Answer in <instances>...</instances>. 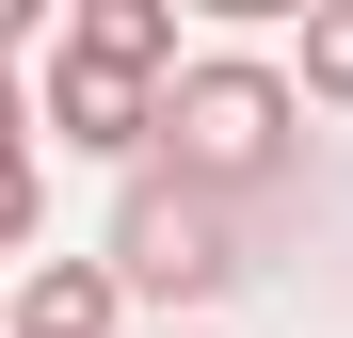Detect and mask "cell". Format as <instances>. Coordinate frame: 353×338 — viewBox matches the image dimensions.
Instances as JSON below:
<instances>
[{
  "mask_svg": "<svg viewBox=\"0 0 353 338\" xmlns=\"http://www.w3.org/2000/svg\"><path fill=\"white\" fill-rule=\"evenodd\" d=\"M289 129H305V81L257 65V48H193V65L161 81V161H176V194H225V209H241L257 178H289Z\"/></svg>",
  "mask_w": 353,
  "mask_h": 338,
  "instance_id": "obj_1",
  "label": "cell"
},
{
  "mask_svg": "<svg viewBox=\"0 0 353 338\" xmlns=\"http://www.w3.org/2000/svg\"><path fill=\"white\" fill-rule=\"evenodd\" d=\"M225 274H241V209H225V194H176V178H129V209H112V290L209 306Z\"/></svg>",
  "mask_w": 353,
  "mask_h": 338,
  "instance_id": "obj_2",
  "label": "cell"
},
{
  "mask_svg": "<svg viewBox=\"0 0 353 338\" xmlns=\"http://www.w3.org/2000/svg\"><path fill=\"white\" fill-rule=\"evenodd\" d=\"M48 129H65L81 161H145L161 145V81L97 65V48H48Z\"/></svg>",
  "mask_w": 353,
  "mask_h": 338,
  "instance_id": "obj_3",
  "label": "cell"
},
{
  "mask_svg": "<svg viewBox=\"0 0 353 338\" xmlns=\"http://www.w3.org/2000/svg\"><path fill=\"white\" fill-rule=\"evenodd\" d=\"M129 290H112V258H32L17 290H0V338H112Z\"/></svg>",
  "mask_w": 353,
  "mask_h": 338,
  "instance_id": "obj_4",
  "label": "cell"
},
{
  "mask_svg": "<svg viewBox=\"0 0 353 338\" xmlns=\"http://www.w3.org/2000/svg\"><path fill=\"white\" fill-rule=\"evenodd\" d=\"M65 48H97V65H129V81H176V0H81Z\"/></svg>",
  "mask_w": 353,
  "mask_h": 338,
  "instance_id": "obj_5",
  "label": "cell"
},
{
  "mask_svg": "<svg viewBox=\"0 0 353 338\" xmlns=\"http://www.w3.org/2000/svg\"><path fill=\"white\" fill-rule=\"evenodd\" d=\"M305 97L353 113V0H321V17H305Z\"/></svg>",
  "mask_w": 353,
  "mask_h": 338,
  "instance_id": "obj_6",
  "label": "cell"
},
{
  "mask_svg": "<svg viewBox=\"0 0 353 338\" xmlns=\"http://www.w3.org/2000/svg\"><path fill=\"white\" fill-rule=\"evenodd\" d=\"M48 17H32V0H0V145H32V97H17V48H32Z\"/></svg>",
  "mask_w": 353,
  "mask_h": 338,
  "instance_id": "obj_7",
  "label": "cell"
},
{
  "mask_svg": "<svg viewBox=\"0 0 353 338\" xmlns=\"http://www.w3.org/2000/svg\"><path fill=\"white\" fill-rule=\"evenodd\" d=\"M32 225H48V178H32V145H0V258H17Z\"/></svg>",
  "mask_w": 353,
  "mask_h": 338,
  "instance_id": "obj_8",
  "label": "cell"
}]
</instances>
